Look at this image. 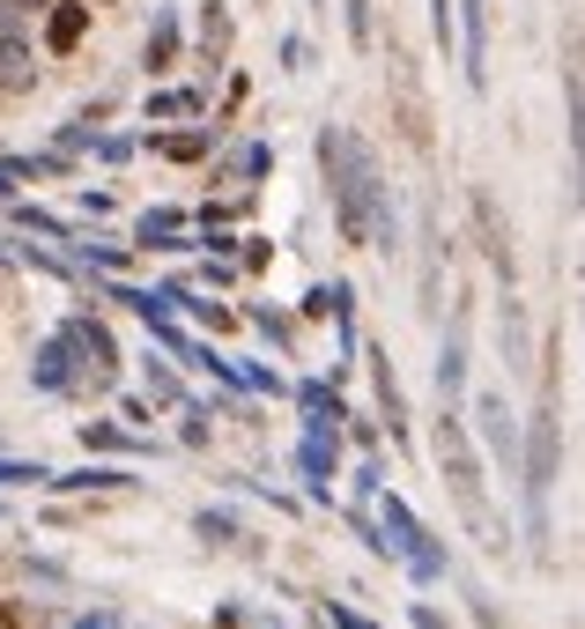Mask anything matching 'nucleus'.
I'll use <instances>...</instances> for the list:
<instances>
[{"instance_id":"7","label":"nucleus","mask_w":585,"mask_h":629,"mask_svg":"<svg viewBox=\"0 0 585 629\" xmlns=\"http://www.w3.org/2000/svg\"><path fill=\"white\" fill-rule=\"evenodd\" d=\"M200 97L194 90H164V97H148V119H194Z\"/></svg>"},{"instance_id":"9","label":"nucleus","mask_w":585,"mask_h":629,"mask_svg":"<svg viewBox=\"0 0 585 629\" xmlns=\"http://www.w3.org/2000/svg\"><path fill=\"white\" fill-rule=\"evenodd\" d=\"M45 8H52V0H0V23H15V30H23V23H38Z\"/></svg>"},{"instance_id":"1","label":"nucleus","mask_w":585,"mask_h":629,"mask_svg":"<svg viewBox=\"0 0 585 629\" xmlns=\"http://www.w3.org/2000/svg\"><path fill=\"white\" fill-rule=\"evenodd\" d=\"M318 164L334 170V200H342V222L356 230V238H364V200H386V186H378L370 156L348 141L342 126H326V134H318Z\"/></svg>"},{"instance_id":"3","label":"nucleus","mask_w":585,"mask_h":629,"mask_svg":"<svg viewBox=\"0 0 585 629\" xmlns=\"http://www.w3.org/2000/svg\"><path fill=\"white\" fill-rule=\"evenodd\" d=\"M438 460L452 466V489H460V504H467V518H482V482H474V460H467V444H460V430H438Z\"/></svg>"},{"instance_id":"6","label":"nucleus","mask_w":585,"mask_h":629,"mask_svg":"<svg viewBox=\"0 0 585 629\" xmlns=\"http://www.w3.org/2000/svg\"><path fill=\"white\" fill-rule=\"evenodd\" d=\"M171 60H178V15L171 8H156V23H148V38H142V67L164 74Z\"/></svg>"},{"instance_id":"4","label":"nucleus","mask_w":585,"mask_h":629,"mask_svg":"<svg viewBox=\"0 0 585 629\" xmlns=\"http://www.w3.org/2000/svg\"><path fill=\"white\" fill-rule=\"evenodd\" d=\"M38 23H45V45L52 52H74V45H82V30H90V8H82V0H52Z\"/></svg>"},{"instance_id":"11","label":"nucleus","mask_w":585,"mask_h":629,"mask_svg":"<svg viewBox=\"0 0 585 629\" xmlns=\"http://www.w3.org/2000/svg\"><path fill=\"white\" fill-rule=\"evenodd\" d=\"M312 8H326V0H312Z\"/></svg>"},{"instance_id":"2","label":"nucleus","mask_w":585,"mask_h":629,"mask_svg":"<svg viewBox=\"0 0 585 629\" xmlns=\"http://www.w3.org/2000/svg\"><path fill=\"white\" fill-rule=\"evenodd\" d=\"M452 23H460V60H467V82L482 90V82H489V0H460V8H452Z\"/></svg>"},{"instance_id":"5","label":"nucleus","mask_w":585,"mask_h":629,"mask_svg":"<svg viewBox=\"0 0 585 629\" xmlns=\"http://www.w3.org/2000/svg\"><path fill=\"white\" fill-rule=\"evenodd\" d=\"M230 38H238L230 8H222V0H208V8H200V60H208V74H216L222 60H230Z\"/></svg>"},{"instance_id":"10","label":"nucleus","mask_w":585,"mask_h":629,"mask_svg":"<svg viewBox=\"0 0 585 629\" xmlns=\"http://www.w3.org/2000/svg\"><path fill=\"white\" fill-rule=\"evenodd\" d=\"M208 141H216V134H178V141H164V148H171V156H200Z\"/></svg>"},{"instance_id":"8","label":"nucleus","mask_w":585,"mask_h":629,"mask_svg":"<svg viewBox=\"0 0 585 629\" xmlns=\"http://www.w3.org/2000/svg\"><path fill=\"white\" fill-rule=\"evenodd\" d=\"M342 8H348V45H356V52H370V45H378V23H370V0H342Z\"/></svg>"}]
</instances>
